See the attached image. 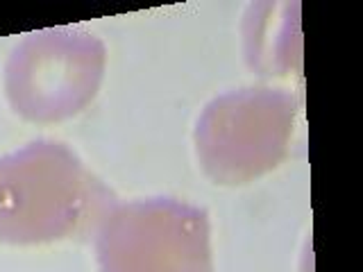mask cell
Returning <instances> with one entry per match:
<instances>
[{"label": "cell", "instance_id": "obj_1", "mask_svg": "<svg viewBox=\"0 0 363 272\" xmlns=\"http://www.w3.org/2000/svg\"><path fill=\"white\" fill-rule=\"evenodd\" d=\"M79 207V166L60 147H30L0 162V238H57L75 225Z\"/></svg>", "mask_w": 363, "mask_h": 272}]
</instances>
